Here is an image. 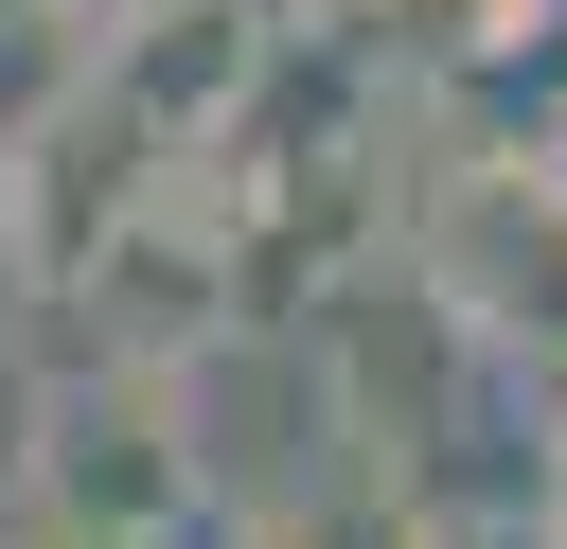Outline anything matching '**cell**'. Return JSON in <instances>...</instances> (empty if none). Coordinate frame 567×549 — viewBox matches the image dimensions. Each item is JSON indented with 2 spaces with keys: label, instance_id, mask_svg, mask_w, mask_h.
Returning <instances> with one entry per match:
<instances>
[{
  "label": "cell",
  "instance_id": "11",
  "mask_svg": "<svg viewBox=\"0 0 567 549\" xmlns=\"http://www.w3.org/2000/svg\"><path fill=\"white\" fill-rule=\"evenodd\" d=\"M89 18H142V0H89Z\"/></svg>",
  "mask_w": 567,
  "mask_h": 549
},
{
  "label": "cell",
  "instance_id": "10",
  "mask_svg": "<svg viewBox=\"0 0 567 549\" xmlns=\"http://www.w3.org/2000/svg\"><path fill=\"white\" fill-rule=\"evenodd\" d=\"M0 549H106V531H53V514H0Z\"/></svg>",
  "mask_w": 567,
  "mask_h": 549
},
{
  "label": "cell",
  "instance_id": "3",
  "mask_svg": "<svg viewBox=\"0 0 567 549\" xmlns=\"http://www.w3.org/2000/svg\"><path fill=\"white\" fill-rule=\"evenodd\" d=\"M266 18H284V0H142V18H89V89H106L159 159H195V142L230 124V89H248Z\"/></svg>",
  "mask_w": 567,
  "mask_h": 549
},
{
  "label": "cell",
  "instance_id": "2",
  "mask_svg": "<svg viewBox=\"0 0 567 549\" xmlns=\"http://www.w3.org/2000/svg\"><path fill=\"white\" fill-rule=\"evenodd\" d=\"M248 336V266H230V230L159 177V195H124L89 248H71V283L35 301V354H89V372H195V354H230Z\"/></svg>",
  "mask_w": 567,
  "mask_h": 549
},
{
  "label": "cell",
  "instance_id": "6",
  "mask_svg": "<svg viewBox=\"0 0 567 549\" xmlns=\"http://www.w3.org/2000/svg\"><path fill=\"white\" fill-rule=\"evenodd\" d=\"M514 159L567 195V35H549V71H532V106H514Z\"/></svg>",
  "mask_w": 567,
  "mask_h": 549
},
{
  "label": "cell",
  "instance_id": "9",
  "mask_svg": "<svg viewBox=\"0 0 567 549\" xmlns=\"http://www.w3.org/2000/svg\"><path fill=\"white\" fill-rule=\"evenodd\" d=\"M0 336H35V283H18V230H0Z\"/></svg>",
  "mask_w": 567,
  "mask_h": 549
},
{
  "label": "cell",
  "instance_id": "8",
  "mask_svg": "<svg viewBox=\"0 0 567 549\" xmlns=\"http://www.w3.org/2000/svg\"><path fill=\"white\" fill-rule=\"evenodd\" d=\"M18 425H35V336H0V514H18Z\"/></svg>",
  "mask_w": 567,
  "mask_h": 549
},
{
  "label": "cell",
  "instance_id": "5",
  "mask_svg": "<svg viewBox=\"0 0 567 549\" xmlns=\"http://www.w3.org/2000/svg\"><path fill=\"white\" fill-rule=\"evenodd\" d=\"M425 549H549V514L496 478V496H425Z\"/></svg>",
  "mask_w": 567,
  "mask_h": 549
},
{
  "label": "cell",
  "instance_id": "1",
  "mask_svg": "<svg viewBox=\"0 0 567 549\" xmlns=\"http://www.w3.org/2000/svg\"><path fill=\"white\" fill-rule=\"evenodd\" d=\"M18 514H53V531H106V549H177V531L213 514L195 372H89V354H35Z\"/></svg>",
  "mask_w": 567,
  "mask_h": 549
},
{
  "label": "cell",
  "instance_id": "4",
  "mask_svg": "<svg viewBox=\"0 0 567 549\" xmlns=\"http://www.w3.org/2000/svg\"><path fill=\"white\" fill-rule=\"evenodd\" d=\"M89 89V0H0V159Z\"/></svg>",
  "mask_w": 567,
  "mask_h": 549
},
{
  "label": "cell",
  "instance_id": "7",
  "mask_svg": "<svg viewBox=\"0 0 567 549\" xmlns=\"http://www.w3.org/2000/svg\"><path fill=\"white\" fill-rule=\"evenodd\" d=\"M514 496L549 514V549H567V407H532V460H514Z\"/></svg>",
  "mask_w": 567,
  "mask_h": 549
}]
</instances>
